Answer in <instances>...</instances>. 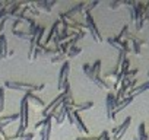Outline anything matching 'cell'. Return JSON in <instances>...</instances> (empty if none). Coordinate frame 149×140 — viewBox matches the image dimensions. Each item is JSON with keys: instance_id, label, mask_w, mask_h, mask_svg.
I'll return each mask as SVG.
<instances>
[{"instance_id": "cell-5", "label": "cell", "mask_w": 149, "mask_h": 140, "mask_svg": "<svg viewBox=\"0 0 149 140\" xmlns=\"http://www.w3.org/2000/svg\"><path fill=\"white\" fill-rule=\"evenodd\" d=\"M130 124H132V117H126V120L118 125V127H114L113 128V134H114V137H113V140H121L123 137H124V134H126V131H127V128L130 127Z\"/></svg>"}, {"instance_id": "cell-7", "label": "cell", "mask_w": 149, "mask_h": 140, "mask_svg": "<svg viewBox=\"0 0 149 140\" xmlns=\"http://www.w3.org/2000/svg\"><path fill=\"white\" fill-rule=\"evenodd\" d=\"M0 51H2V54H3L5 58H9V57H12V55L15 54L13 50L9 51V47H8V38H6V35H3V34H0Z\"/></svg>"}, {"instance_id": "cell-9", "label": "cell", "mask_w": 149, "mask_h": 140, "mask_svg": "<svg viewBox=\"0 0 149 140\" xmlns=\"http://www.w3.org/2000/svg\"><path fill=\"white\" fill-rule=\"evenodd\" d=\"M94 107V102H84V104H74L73 99H70V108L73 111H86V110H91Z\"/></svg>"}, {"instance_id": "cell-3", "label": "cell", "mask_w": 149, "mask_h": 140, "mask_svg": "<svg viewBox=\"0 0 149 140\" xmlns=\"http://www.w3.org/2000/svg\"><path fill=\"white\" fill-rule=\"evenodd\" d=\"M69 73H70V63L66 60L58 72V82H57L58 91H64V88L69 85Z\"/></svg>"}, {"instance_id": "cell-25", "label": "cell", "mask_w": 149, "mask_h": 140, "mask_svg": "<svg viewBox=\"0 0 149 140\" xmlns=\"http://www.w3.org/2000/svg\"><path fill=\"white\" fill-rule=\"evenodd\" d=\"M0 58H5V57H3V54H2V51H0Z\"/></svg>"}, {"instance_id": "cell-2", "label": "cell", "mask_w": 149, "mask_h": 140, "mask_svg": "<svg viewBox=\"0 0 149 140\" xmlns=\"http://www.w3.org/2000/svg\"><path fill=\"white\" fill-rule=\"evenodd\" d=\"M118 105V101L116 99V95L114 94H107L105 96V115L110 121H113L116 118V108Z\"/></svg>"}, {"instance_id": "cell-13", "label": "cell", "mask_w": 149, "mask_h": 140, "mask_svg": "<svg viewBox=\"0 0 149 140\" xmlns=\"http://www.w3.org/2000/svg\"><path fill=\"white\" fill-rule=\"evenodd\" d=\"M25 96H26L28 101H31V102L35 104L37 107H44V101H42L40 96H37L35 94H32V92H25Z\"/></svg>"}, {"instance_id": "cell-11", "label": "cell", "mask_w": 149, "mask_h": 140, "mask_svg": "<svg viewBox=\"0 0 149 140\" xmlns=\"http://www.w3.org/2000/svg\"><path fill=\"white\" fill-rule=\"evenodd\" d=\"M56 5V0H50V2H35L34 3V8L35 9H44L47 13L51 12V8Z\"/></svg>"}, {"instance_id": "cell-10", "label": "cell", "mask_w": 149, "mask_h": 140, "mask_svg": "<svg viewBox=\"0 0 149 140\" xmlns=\"http://www.w3.org/2000/svg\"><path fill=\"white\" fill-rule=\"evenodd\" d=\"M58 25H60V21L57 19V21H56V22L53 24V26H51V29H50L48 35L45 37V40H44V42H42V45H44V47H47V44H48V42H50V41H51V40L54 38V35H56V34L58 32Z\"/></svg>"}, {"instance_id": "cell-1", "label": "cell", "mask_w": 149, "mask_h": 140, "mask_svg": "<svg viewBox=\"0 0 149 140\" xmlns=\"http://www.w3.org/2000/svg\"><path fill=\"white\" fill-rule=\"evenodd\" d=\"M5 88L13 89V91H25V92H38L42 91L45 86L41 85H35V83H26V82H12V80H6L5 82Z\"/></svg>"}, {"instance_id": "cell-23", "label": "cell", "mask_w": 149, "mask_h": 140, "mask_svg": "<svg viewBox=\"0 0 149 140\" xmlns=\"http://www.w3.org/2000/svg\"><path fill=\"white\" fill-rule=\"evenodd\" d=\"M34 139V133H25L24 136L19 137V140H32Z\"/></svg>"}, {"instance_id": "cell-12", "label": "cell", "mask_w": 149, "mask_h": 140, "mask_svg": "<svg viewBox=\"0 0 149 140\" xmlns=\"http://www.w3.org/2000/svg\"><path fill=\"white\" fill-rule=\"evenodd\" d=\"M133 99H134V96H126L124 99H121V101L118 102L117 108H116V114H118L120 111H123L124 108H127V107L133 102Z\"/></svg>"}, {"instance_id": "cell-20", "label": "cell", "mask_w": 149, "mask_h": 140, "mask_svg": "<svg viewBox=\"0 0 149 140\" xmlns=\"http://www.w3.org/2000/svg\"><path fill=\"white\" fill-rule=\"evenodd\" d=\"M100 5V2H98V0H95V2H91V3H88L86 5V8H85V10H84V13L86 12V13H91V10L94 9V8H97Z\"/></svg>"}, {"instance_id": "cell-4", "label": "cell", "mask_w": 149, "mask_h": 140, "mask_svg": "<svg viewBox=\"0 0 149 140\" xmlns=\"http://www.w3.org/2000/svg\"><path fill=\"white\" fill-rule=\"evenodd\" d=\"M85 19H86V26H88V31L91 32L92 38H94V40H95L97 42H102V37H101V32H100V29L97 28V24H95V21H94L92 15H91V13H86V12H85Z\"/></svg>"}, {"instance_id": "cell-16", "label": "cell", "mask_w": 149, "mask_h": 140, "mask_svg": "<svg viewBox=\"0 0 149 140\" xmlns=\"http://www.w3.org/2000/svg\"><path fill=\"white\" fill-rule=\"evenodd\" d=\"M82 53V48L81 47H72V48H69V51H67V54H66V57L67 58H73V57H76V55H79Z\"/></svg>"}, {"instance_id": "cell-15", "label": "cell", "mask_w": 149, "mask_h": 140, "mask_svg": "<svg viewBox=\"0 0 149 140\" xmlns=\"http://www.w3.org/2000/svg\"><path fill=\"white\" fill-rule=\"evenodd\" d=\"M12 34L15 35V37H18V38H21V40H26V41H31L32 40V37L29 35V32L26 31V32H24V31H18V29H12Z\"/></svg>"}, {"instance_id": "cell-18", "label": "cell", "mask_w": 149, "mask_h": 140, "mask_svg": "<svg viewBox=\"0 0 149 140\" xmlns=\"http://www.w3.org/2000/svg\"><path fill=\"white\" fill-rule=\"evenodd\" d=\"M127 34H129V26H127V25H124V26L121 28V31H120V34H118V35H117L116 38H114V41H116V42H117V44L120 45V42L123 41V38H124V37H126Z\"/></svg>"}, {"instance_id": "cell-24", "label": "cell", "mask_w": 149, "mask_h": 140, "mask_svg": "<svg viewBox=\"0 0 149 140\" xmlns=\"http://www.w3.org/2000/svg\"><path fill=\"white\" fill-rule=\"evenodd\" d=\"M120 6H123V0H120V2H111V3H110V8H111V9H117V8H120Z\"/></svg>"}, {"instance_id": "cell-22", "label": "cell", "mask_w": 149, "mask_h": 140, "mask_svg": "<svg viewBox=\"0 0 149 140\" xmlns=\"http://www.w3.org/2000/svg\"><path fill=\"white\" fill-rule=\"evenodd\" d=\"M107 41H108V44H110V45H111L113 48H116L117 51H120V45H118V44H117V42L114 41V38H108Z\"/></svg>"}, {"instance_id": "cell-14", "label": "cell", "mask_w": 149, "mask_h": 140, "mask_svg": "<svg viewBox=\"0 0 149 140\" xmlns=\"http://www.w3.org/2000/svg\"><path fill=\"white\" fill-rule=\"evenodd\" d=\"M137 140H149V136L146 133V125L145 123H140L137 127Z\"/></svg>"}, {"instance_id": "cell-17", "label": "cell", "mask_w": 149, "mask_h": 140, "mask_svg": "<svg viewBox=\"0 0 149 140\" xmlns=\"http://www.w3.org/2000/svg\"><path fill=\"white\" fill-rule=\"evenodd\" d=\"M6 21H8V9H0V32L3 31Z\"/></svg>"}, {"instance_id": "cell-21", "label": "cell", "mask_w": 149, "mask_h": 140, "mask_svg": "<svg viewBox=\"0 0 149 140\" xmlns=\"http://www.w3.org/2000/svg\"><path fill=\"white\" fill-rule=\"evenodd\" d=\"M64 57H66V55H63V54H57V55H54V57L51 58V63H53V64H57V63H60V61L64 63Z\"/></svg>"}, {"instance_id": "cell-6", "label": "cell", "mask_w": 149, "mask_h": 140, "mask_svg": "<svg viewBox=\"0 0 149 140\" xmlns=\"http://www.w3.org/2000/svg\"><path fill=\"white\" fill-rule=\"evenodd\" d=\"M53 114H47L44 117V125L41 128V140H50L51 136V124H53Z\"/></svg>"}, {"instance_id": "cell-8", "label": "cell", "mask_w": 149, "mask_h": 140, "mask_svg": "<svg viewBox=\"0 0 149 140\" xmlns=\"http://www.w3.org/2000/svg\"><path fill=\"white\" fill-rule=\"evenodd\" d=\"M73 118H74V125L78 127V130H79L81 133L89 134V130L86 128V125H85V123L82 121V117H81V114H79L78 111H73Z\"/></svg>"}, {"instance_id": "cell-26", "label": "cell", "mask_w": 149, "mask_h": 140, "mask_svg": "<svg viewBox=\"0 0 149 140\" xmlns=\"http://www.w3.org/2000/svg\"><path fill=\"white\" fill-rule=\"evenodd\" d=\"M76 140H79V137H78V139H76Z\"/></svg>"}, {"instance_id": "cell-19", "label": "cell", "mask_w": 149, "mask_h": 140, "mask_svg": "<svg viewBox=\"0 0 149 140\" xmlns=\"http://www.w3.org/2000/svg\"><path fill=\"white\" fill-rule=\"evenodd\" d=\"M5 110V88L0 86V112Z\"/></svg>"}]
</instances>
